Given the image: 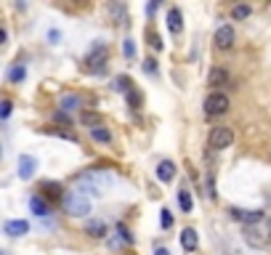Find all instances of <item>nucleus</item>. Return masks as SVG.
Segmentation results:
<instances>
[{
	"instance_id": "ddd939ff",
	"label": "nucleus",
	"mask_w": 271,
	"mask_h": 255,
	"mask_svg": "<svg viewBox=\"0 0 271 255\" xmlns=\"http://www.w3.org/2000/svg\"><path fill=\"white\" fill-rule=\"evenodd\" d=\"M157 178L162 181V183H170L176 178V165L170 160H162L160 165H157Z\"/></svg>"
},
{
	"instance_id": "72a5a7b5",
	"label": "nucleus",
	"mask_w": 271,
	"mask_h": 255,
	"mask_svg": "<svg viewBox=\"0 0 271 255\" xmlns=\"http://www.w3.org/2000/svg\"><path fill=\"white\" fill-rule=\"evenodd\" d=\"M207 197H210V199L218 197V191H215V178H213V173L207 175Z\"/></svg>"
},
{
	"instance_id": "c85d7f7f",
	"label": "nucleus",
	"mask_w": 271,
	"mask_h": 255,
	"mask_svg": "<svg viewBox=\"0 0 271 255\" xmlns=\"http://www.w3.org/2000/svg\"><path fill=\"white\" fill-rule=\"evenodd\" d=\"M109 13L114 16V21H117V24H122V21H125V8H122V5H109Z\"/></svg>"
},
{
	"instance_id": "4be33fe9",
	"label": "nucleus",
	"mask_w": 271,
	"mask_h": 255,
	"mask_svg": "<svg viewBox=\"0 0 271 255\" xmlns=\"http://www.w3.org/2000/svg\"><path fill=\"white\" fill-rule=\"evenodd\" d=\"M61 106H64V112L77 109V106H80V96H75V93H64V96H61Z\"/></svg>"
},
{
	"instance_id": "c756f323",
	"label": "nucleus",
	"mask_w": 271,
	"mask_h": 255,
	"mask_svg": "<svg viewBox=\"0 0 271 255\" xmlns=\"http://www.w3.org/2000/svg\"><path fill=\"white\" fill-rule=\"evenodd\" d=\"M122 53H125V59H133L136 56V43L130 40V37H128V40H122Z\"/></svg>"
},
{
	"instance_id": "e433bc0d",
	"label": "nucleus",
	"mask_w": 271,
	"mask_h": 255,
	"mask_svg": "<svg viewBox=\"0 0 271 255\" xmlns=\"http://www.w3.org/2000/svg\"><path fill=\"white\" fill-rule=\"evenodd\" d=\"M5 40H8V29H0V45H3Z\"/></svg>"
},
{
	"instance_id": "20e7f679",
	"label": "nucleus",
	"mask_w": 271,
	"mask_h": 255,
	"mask_svg": "<svg viewBox=\"0 0 271 255\" xmlns=\"http://www.w3.org/2000/svg\"><path fill=\"white\" fill-rule=\"evenodd\" d=\"M231 141H234V130L231 128H213L210 136H207V144H210V149H226V146H231Z\"/></svg>"
},
{
	"instance_id": "a878e982",
	"label": "nucleus",
	"mask_w": 271,
	"mask_h": 255,
	"mask_svg": "<svg viewBox=\"0 0 271 255\" xmlns=\"http://www.w3.org/2000/svg\"><path fill=\"white\" fill-rule=\"evenodd\" d=\"M117 237H120L125 245H133V234H130V229L125 226V223H117Z\"/></svg>"
},
{
	"instance_id": "7ed1b4c3",
	"label": "nucleus",
	"mask_w": 271,
	"mask_h": 255,
	"mask_svg": "<svg viewBox=\"0 0 271 255\" xmlns=\"http://www.w3.org/2000/svg\"><path fill=\"white\" fill-rule=\"evenodd\" d=\"M64 210L69 215H75V218H80V215H88L90 213V199L83 194L80 189H75V191H67V197H64Z\"/></svg>"
},
{
	"instance_id": "9d476101",
	"label": "nucleus",
	"mask_w": 271,
	"mask_h": 255,
	"mask_svg": "<svg viewBox=\"0 0 271 255\" xmlns=\"http://www.w3.org/2000/svg\"><path fill=\"white\" fill-rule=\"evenodd\" d=\"M85 234H90V237L101 239V237H109V229H106V223H104V221L90 218V221H85Z\"/></svg>"
},
{
	"instance_id": "0eeeda50",
	"label": "nucleus",
	"mask_w": 271,
	"mask_h": 255,
	"mask_svg": "<svg viewBox=\"0 0 271 255\" xmlns=\"http://www.w3.org/2000/svg\"><path fill=\"white\" fill-rule=\"evenodd\" d=\"M215 45H218L221 51H229L231 45H234V27H229V24H223L218 27V32H215Z\"/></svg>"
},
{
	"instance_id": "aec40b11",
	"label": "nucleus",
	"mask_w": 271,
	"mask_h": 255,
	"mask_svg": "<svg viewBox=\"0 0 271 255\" xmlns=\"http://www.w3.org/2000/svg\"><path fill=\"white\" fill-rule=\"evenodd\" d=\"M45 133H51V136H59V138H67V141H72L77 144V136L72 133V130H67V128H43Z\"/></svg>"
},
{
	"instance_id": "f257e3e1",
	"label": "nucleus",
	"mask_w": 271,
	"mask_h": 255,
	"mask_svg": "<svg viewBox=\"0 0 271 255\" xmlns=\"http://www.w3.org/2000/svg\"><path fill=\"white\" fill-rule=\"evenodd\" d=\"M109 175L106 173H101V170H88V173H80L77 175V186L80 189H85L88 194H101V189L104 186H109Z\"/></svg>"
},
{
	"instance_id": "7c9ffc66",
	"label": "nucleus",
	"mask_w": 271,
	"mask_h": 255,
	"mask_svg": "<svg viewBox=\"0 0 271 255\" xmlns=\"http://www.w3.org/2000/svg\"><path fill=\"white\" fill-rule=\"evenodd\" d=\"M141 69H144L146 75H157V61L146 56V59H144V64H141Z\"/></svg>"
},
{
	"instance_id": "c9c22d12",
	"label": "nucleus",
	"mask_w": 271,
	"mask_h": 255,
	"mask_svg": "<svg viewBox=\"0 0 271 255\" xmlns=\"http://www.w3.org/2000/svg\"><path fill=\"white\" fill-rule=\"evenodd\" d=\"M120 242H122V239H114V237H109V242H106V245H109L112 250H117V247H120Z\"/></svg>"
},
{
	"instance_id": "cd10ccee",
	"label": "nucleus",
	"mask_w": 271,
	"mask_h": 255,
	"mask_svg": "<svg viewBox=\"0 0 271 255\" xmlns=\"http://www.w3.org/2000/svg\"><path fill=\"white\" fill-rule=\"evenodd\" d=\"M231 16L234 19H247L250 16V5H234V8H231Z\"/></svg>"
},
{
	"instance_id": "39448f33",
	"label": "nucleus",
	"mask_w": 271,
	"mask_h": 255,
	"mask_svg": "<svg viewBox=\"0 0 271 255\" xmlns=\"http://www.w3.org/2000/svg\"><path fill=\"white\" fill-rule=\"evenodd\" d=\"M229 96L226 93H221V90H213L210 96L205 98V112L207 114H223V112H229Z\"/></svg>"
},
{
	"instance_id": "9b49d317",
	"label": "nucleus",
	"mask_w": 271,
	"mask_h": 255,
	"mask_svg": "<svg viewBox=\"0 0 271 255\" xmlns=\"http://www.w3.org/2000/svg\"><path fill=\"white\" fill-rule=\"evenodd\" d=\"M3 231H5V234H8V237H24L27 234V231H29V223L27 221H5L3 223Z\"/></svg>"
},
{
	"instance_id": "dca6fc26",
	"label": "nucleus",
	"mask_w": 271,
	"mask_h": 255,
	"mask_svg": "<svg viewBox=\"0 0 271 255\" xmlns=\"http://www.w3.org/2000/svg\"><path fill=\"white\" fill-rule=\"evenodd\" d=\"M29 210H32L35 215H40V218H45V215L51 213V207H48V202H45V199L37 194V197H32L29 199Z\"/></svg>"
},
{
	"instance_id": "f8f14e48",
	"label": "nucleus",
	"mask_w": 271,
	"mask_h": 255,
	"mask_svg": "<svg viewBox=\"0 0 271 255\" xmlns=\"http://www.w3.org/2000/svg\"><path fill=\"white\" fill-rule=\"evenodd\" d=\"M207 83H210L213 88H223V85H229V72L221 67H213L210 75H207Z\"/></svg>"
},
{
	"instance_id": "b1692460",
	"label": "nucleus",
	"mask_w": 271,
	"mask_h": 255,
	"mask_svg": "<svg viewBox=\"0 0 271 255\" xmlns=\"http://www.w3.org/2000/svg\"><path fill=\"white\" fill-rule=\"evenodd\" d=\"M90 136H93V141L98 144H109L112 141V133L106 128H96V130H90Z\"/></svg>"
},
{
	"instance_id": "2f4dec72",
	"label": "nucleus",
	"mask_w": 271,
	"mask_h": 255,
	"mask_svg": "<svg viewBox=\"0 0 271 255\" xmlns=\"http://www.w3.org/2000/svg\"><path fill=\"white\" fill-rule=\"evenodd\" d=\"M53 122H59V125H72V120H69V114L67 112H56V114H53Z\"/></svg>"
},
{
	"instance_id": "2eb2a0df",
	"label": "nucleus",
	"mask_w": 271,
	"mask_h": 255,
	"mask_svg": "<svg viewBox=\"0 0 271 255\" xmlns=\"http://www.w3.org/2000/svg\"><path fill=\"white\" fill-rule=\"evenodd\" d=\"M168 29L173 35H178L183 29V16H181V11H178V8H170L168 11Z\"/></svg>"
},
{
	"instance_id": "f704fd0d",
	"label": "nucleus",
	"mask_w": 271,
	"mask_h": 255,
	"mask_svg": "<svg viewBox=\"0 0 271 255\" xmlns=\"http://www.w3.org/2000/svg\"><path fill=\"white\" fill-rule=\"evenodd\" d=\"M157 8H160V3H149V5H146V16H152Z\"/></svg>"
},
{
	"instance_id": "6ab92c4d",
	"label": "nucleus",
	"mask_w": 271,
	"mask_h": 255,
	"mask_svg": "<svg viewBox=\"0 0 271 255\" xmlns=\"http://www.w3.org/2000/svg\"><path fill=\"white\" fill-rule=\"evenodd\" d=\"M125 101H128V106H130V109H141V104H144V93H141V90H138V88H133V90H130V93L125 96Z\"/></svg>"
},
{
	"instance_id": "a211bd4d",
	"label": "nucleus",
	"mask_w": 271,
	"mask_h": 255,
	"mask_svg": "<svg viewBox=\"0 0 271 255\" xmlns=\"http://www.w3.org/2000/svg\"><path fill=\"white\" fill-rule=\"evenodd\" d=\"M112 88L114 90H120V93H130V90H133V80H130V77H125V75H120V77H114V83H112Z\"/></svg>"
},
{
	"instance_id": "bb28decb",
	"label": "nucleus",
	"mask_w": 271,
	"mask_h": 255,
	"mask_svg": "<svg viewBox=\"0 0 271 255\" xmlns=\"http://www.w3.org/2000/svg\"><path fill=\"white\" fill-rule=\"evenodd\" d=\"M160 226H162V229H170V226H173V215H170V207H162V210H160Z\"/></svg>"
},
{
	"instance_id": "4c0bfd02",
	"label": "nucleus",
	"mask_w": 271,
	"mask_h": 255,
	"mask_svg": "<svg viewBox=\"0 0 271 255\" xmlns=\"http://www.w3.org/2000/svg\"><path fill=\"white\" fill-rule=\"evenodd\" d=\"M154 255H170V250H165V247H157V253Z\"/></svg>"
},
{
	"instance_id": "473e14b6",
	"label": "nucleus",
	"mask_w": 271,
	"mask_h": 255,
	"mask_svg": "<svg viewBox=\"0 0 271 255\" xmlns=\"http://www.w3.org/2000/svg\"><path fill=\"white\" fill-rule=\"evenodd\" d=\"M11 109H13V104H11V98H3V104H0V117H8L11 114Z\"/></svg>"
},
{
	"instance_id": "5701e85b",
	"label": "nucleus",
	"mask_w": 271,
	"mask_h": 255,
	"mask_svg": "<svg viewBox=\"0 0 271 255\" xmlns=\"http://www.w3.org/2000/svg\"><path fill=\"white\" fill-rule=\"evenodd\" d=\"M178 205H181L183 213H191V207H194V199H191L189 191H178Z\"/></svg>"
},
{
	"instance_id": "423d86ee",
	"label": "nucleus",
	"mask_w": 271,
	"mask_h": 255,
	"mask_svg": "<svg viewBox=\"0 0 271 255\" xmlns=\"http://www.w3.org/2000/svg\"><path fill=\"white\" fill-rule=\"evenodd\" d=\"M229 215L239 223H245V226H250V223H261L263 221V213L261 210H242V207H231Z\"/></svg>"
},
{
	"instance_id": "6e6552de",
	"label": "nucleus",
	"mask_w": 271,
	"mask_h": 255,
	"mask_svg": "<svg viewBox=\"0 0 271 255\" xmlns=\"http://www.w3.org/2000/svg\"><path fill=\"white\" fill-rule=\"evenodd\" d=\"M35 170H37V160L32 157V154H21V157H19V178L21 181L32 178Z\"/></svg>"
},
{
	"instance_id": "f03ea898",
	"label": "nucleus",
	"mask_w": 271,
	"mask_h": 255,
	"mask_svg": "<svg viewBox=\"0 0 271 255\" xmlns=\"http://www.w3.org/2000/svg\"><path fill=\"white\" fill-rule=\"evenodd\" d=\"M106 61H109V48H106V45H101V43H96L93 51L85 56L83 69H85L88 75H101L104 69H106Z\"/></svg>"
},
{
	"instance_id": "58836bf2",
	"label": "nucleus",
	"mask_w": 271,
	"mask_h": 255,
	"mask_svg": "<svg viewBox=\"0 0 271 255\" xmlns=\"http://www.w3.org/2000/svg\"><path fill=\"white\" fill-rule=\"evenodd\" d=\"M125 255H136V253H125Z\"/></svg>"
},
{
	"instance_id": "393cba45",
	"label": "nucleus",
	"mask_w": 271,
	"mask_h": 255,
	"mask_svg": "<svg viewBox=\"0 0 271 255\" xmlns=\"http://www.w3.org/2000/svg\"><path fill=\"white\" fill-rule=\"evenodd\" d=\"M146 40H149L152 51H162V40H160V35L154 32V29H146Z\"/></svg>"
},
{
	"instance_id": "412c9836",
	"label": "nucleus",
	"mask_w": 271,
	"mask_h": 255,
	"mask_svg": "<svg viewBox=\"0 0 271 255\" xmlns=\"http://www.w3.org/2000/svg\"><path fill=\"white\" fill-rule=\"evenodd\" d=\"M27 77V69H24V64H13L11 69H8V80L11 83H21Z\"/></svg>"
},
{
	"instance_id": "1a4fd4ad",
	"label": "nucleus",
	"mask_w": 271,
	"mask_h": 255,
	"mask_svg": "<svg viewBox=\"0 0 271 255\" xmlns=\"http://www.w3.org/2000/svg\"><path fill=\"white\" fill-rule=\"evenodd\" d=\"M37 191H43L45 194V202L48 199H56V202H64V189H61V183H56V181H45V183H40V189Z\"/></svg>"
},
{
	"instance_id": "4468645a",
	"label": "nucleus",
	"mask_w": 271,
	"mask_h": 255,
	"mask_svg": "<svg viewBox=\"0 0 271 255\" xmlns=\"http://www.w3.org/2000/svg\"><path fill=\"white\" fill-rule=\"evenodd\" d=\"M181 245H183V250H186V253H194L197 245H199L197 231H194V229H183V231H181Z\"/></svg>"
},
{
	"instance_id": "f3484780",
	"label": "nucleus",
	"mask_w": 271,
	"mask_h": 255,
	"mask_svg": "<svg viewBox=\"0 0 271 255\" xmlns=\"http://www.w3.org/2000/svg\"><path fill=\"white\" fill-rule=\"evenodd\" d=\"M83 125H88L90 130H96V128H104V117L98 112H83Z\"/></svg>"
}]
</instances>
